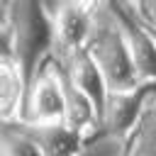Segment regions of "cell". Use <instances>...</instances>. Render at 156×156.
<instances>
[{
    "label": "cell",
    "mask_w": 156,
    "mask_h": 156,
    "mask_svg": "<svg viewBox=\"0 0 156 156\" xmlns=\"http://www.w3.org/2000/svg\"><path fill=\"white\" fill-rule=\"evenodd\" d=\"M61 58L66 61V63L61 66L63 73H66L68 80L95 105V110H98V115H100V122H102V117H105V105H107L110 93H107V85H105V78H102L98 63L93 61V56L88 54L85 46H83V49H76V51H71V54H66V56H61Z\"/></svg>",
    "instance_id": "cell-6"
},
{
    "label": "cell",
    "mask_w": 156,
    "mask_h": 156,
    "mask_svg": "<svg viewBox=\"0 0 156 156\" xmlns=\"http://www.w3.org/2000/svg\"><path fill=\"white\" fill-rule=\"evenodd\" d=\"M2 156H44V151L39 149V144L22 127H17V132L7 129V134H5V139H2Z\"/></svg>",
    "instance_id": "cell-11"
},
{
    "label": "cell",
    "mask_w": 156,
    "mask_h": 156,
    "mask_svg": "<svg viewBox=\"0 0 156 156\" xmlns=\"http://www.w3.org/2000/svg\"><path fill=\"white\" fill-rule=\"evenodd\" d=\"M56 68H58V73H61L63 93H66V119H63V122H66L71 129L85 134L88 127H93L95 122H100V115H98L95 105L68 80V76L63 73V68H61V66H56Z\"/></svg>",
    "instance_id": "cell-10"
},
{
    "label": "cell",
    "mask_w": 156,
    "mask_h": 156,
    "mask_svg": "<svg viewBox=\"0 0 156 156\" xmlns=\"http://www.w3.org/2000/svg\"><path fill=\"white\" fill-rule=\"evenodd\" d=\"M88 54L98 63L107 93H129L136 90L141 83L136 80L129 41L124 37V29L119 27L117 17L112 15L110 5H95L93 12V27L85 41Z\"/></svg>",
    "instance_id": "cell-2"
},
{
    "label": "cell",
    "mask_w": 156,
    "mask_h": 156,
    "mask_svg": "<svg viewBox=\"0 0 156 156\" xmlns=\"http://www.w3.org/2000/svg\"><path fill=\"white\" fill-rule=\"evenodd\" d=\"M93 12L95 5H80V2H63L51 15L54 20V49L66 56L76 49H83L93 27Z\"/></svg>",
    "instance_id": "cell-5"
},
{
    "label": "cell",
    "mask_w": 156,
    "mask_h": 156,
    "mask_svg": "<svg viewBox=\"0 0 156 156\" xmlns=\"http://www.w3.org/2000/svg\"><path fill=\"white\" fill-rule=\"evenodd\" d=\"M27 95H29V85H27L20 66L10 58H2V66H0V112L7 124L15 119H20V124L24 122Z\"/></svg>",
    "instance_id": "cell-7"
},
{
    "label": "cell",
    "mask_w": 156,
    "mask_h": 156,
    "mask_svg": "<svg viewBox=\"0 0 156 156\" xmlns=\"http://www.w3.org/2000/svg\"><path fill=\"white\" fill-rule=\"evenodd\" d=\"M141 24H144V22H141ZM144 27H146V32H149V37H151V41L156 44V27H149V24H144Z\"/></svg>",
    "instance_id": "cell-13"
},
{
    "label": "cell",
    "mask_w": 156,
    "mask_h": 156,
    "mask_svg": "<svg viewBox=\"0 0 156 156\" xmlns=\"http://www.w3.org/2000/svg\"><path fill=\"white\" fill-rule=\"evenodd\" d=\"M129 7L139 17V22H144L149 27H156V2H136V5H129Z\"/></svg>",
    "instance_id": "cell-12"
},
{
    "label": "cell",
    "mask_w": 156,
    "mask_h": 156,
    "mask_svg": "<svg viewBox=\"0 0 156 156\" xmlns=\"http://www.w3.org/2000/svg\"><path fill=\"white\" fill-rule=\"evenodd\" d=\"M66 119V93L58 68L51 63L39 71L34 78L29 95H27V110H24V124H54Z\"/></svg>",
    "instance_id": "cell-3"
},
{
    "label": "cell",
    "mask_w": 156,
    "mask_h": 156,
    "mask_svg": "<svg viewBox=\"0 0 156 156\" xmlns=\"http://www.w3.org/2000/svg\"><path fill=\"white\" fill-rule=\"evenodd\" d=\"M110 7L129 41L136 80L141 85H156V44L151 41L146 27L139 22V17L132 12L129 5H110Z\"/></svg>",
    "instance_id": "cell-4"
},
{
    "label": "cell",
    "mask_w": 156,
    "mask_h": 156,
    "mask_svg": "<svg viewBox=\"0 0 156 156\" xmlns=\"http://www.w3.org/2000/svg\"><path fill=\"white\" fill-rule=\"evenodd\" d=\"M44 151V156H78L83 134L71 129L66 122L54 124H20Z\"/></svg>",
    "instance_id": "cell-8"
},
{
    "label": "cell",
    "mask_w": 156,
    "mask_h": 156,
    "mask_svg": "<svg viewBox=\"0 0 156 156\" xmlns=\"http://www.w3.org/2000/svg\"><path fill=\"white\" fill-rule=\"evenodd\" d=\"M151 88H154V85H139L136 90L112 93V95L107 98L102 122L107 124V129H110L115 136H122V134H127V132L134 127L136 115H139V107H141V100H144V95H146Z\"/></svg>",
    "instance_id": "cell-9"
},
{
    "label": "cell",
    "mask_w": 156,
    "mask_h": 156,
    "mask_svg": "<svg viewBox=\"0 0 156 156\" xmlns=\"http://www.w3.org/2000/svg\"><path fill=\"white\" fill-rule=\"evenodd\" d=\"M5 7L2 37H5V56L20 66L27 85L32 88L34 78L44 68L46 54L54 49V20L41 2L22 0L10 2Z\"/></svg>",
    "instance_id": "cell-1"
}]
</instances>
